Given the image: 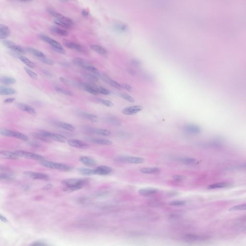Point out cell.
Here are the masks:
<instances>
[{"mask_svg": "<svg viewBox=\"0 0 246 246\" xmlns=\"http://www.w3.org/2000/svg\"><path fill=\"white\" fill-rule=\"evenodd\" d=\"M78 170L80 174L85 176H90L95 175L94 169L85 168H79L78 169Z\"/></svg>", "mask_w": 246, "mask_h": 246, "instance_id": "cell-33", "label": "cell"}, {"mask_svg": "<svg viewBox=\"0 0 246 246\" xmlns=\"http://www.w3.org/2000/svg\"><path fill=\"white\" fill-rule=\"evenodd\" d=\"M0 82L3 85H12V84H15L16 82V80L14 78L7 77V76H1L0 79Z\"/></svg>", "mask_w": 246, "mask_h": 246, "instance_id": "cell-32", "label": "cell"}, {"mask_svg": "<svg viewBox=\"0 0 246 246\" xmlns=\"http://www.w3.org/2000/svg\"><path fill=\"white\" fill-rule=\"evenodd\" d=\"M0 134L3 136L14 137L25 141H28L29 140V137L27 136L22 133L7 129H1L0 130Z\"/></svg>", "mask_w": 246, "mask_h": 246, "instance_id": "cell-4", "label": "cell"}, {"mask_svg": "<svg viewBox=\"0 0 246 246\" xmlns=\"http://www.w3.org/2000/svg\"><path fill=\"white\" fill-rule=\"evenodd\" d=\"M51 29L54 33L59 35L60 36L66 37L68 36V31H66V30L63 29H60L57 26H52L51 28Z\"/></svg>", "mask_w": 246, "mask_h": 246, "instance_id": "cell-31", "label": "cell"}, {"mask_svg": "<svg viewBox=\"0 0 246 246\" xmlns=\"http://www.w3.org/2000/svg\"><path fill=\"white\" fill-rule=\"evenodd\" d=\"M73 62L77 66L84 69L85 66L89 64L86 60L82 59L81 58H76L73 60Z\"/></svg>", "mask_w": 246, "mask_h": 246, "instance_id": "cell-35", "label": "cell"}, {"mask_svg": "<svg viewBox=\"0 0 246 246\" xmlns=\"http://www.w3.org/2000/svg\"><path fill=\"white\" fill-rule=\"evenodd\" d=\"M30 136L34 139H37L40 141H43L45 142L50 143L51 142L52 140L51 139H50L49 137L42 135L40 133H31L30 134Z\"/></svg>", "mask_w": 246, "mask_h": 246, "instance_id": "cell-26", "label": "cell"}, {"mask_svg": "<svg viewBox=\"0 0 246 246\" xmlns=\"http://www.w3.org/2000/svg\"><path fill=\"white\" fill-rule=\"evenodd\" d=\"M142 106L141 105H134L125 108L122 110L123 114L125 115H132L140 112L143 110Z\"/></svg>", "mask_w": 246, "mask_h": 246, "instance_id": "cell-13", "label": "cell"}, {"mask_svg": "<svg viewBox=\"0 0 246 246\" xmlns=\"http://www.w3.org/2000/svg\"><path fill=\"white\" fill-rule=\"evenodd\" d=\"M174 180L176 181H181L184 180L185 178V176L181 175H176L173 177Z\"/></svg>", "mask_w": 246, "mask_h": 246, "instance_id": "cell-52", "label": "cell"}, {"mask_svg": "<svg viewBox=\"0 0 246 246\" xmlns=\"http://www.w3.org/2000/svg\"><path fill=\"white\" fill-rule=\"evenodd\" d=\"M55 125L59 128L64 129L68 130V131L73 132V131H74L76 130V128L73 125L69 124V123H67L60 121L57 122L55 123Z\"/></svg>", "mask_w": 246, "mask_h": 246, "instance_id": "cell-25", "label": "cell"}, {"mask_svg": "<svg viewBox=\"0 0 246 246\" xmlns=\"http://www.w3.org/2000/svg\"><path fill=\"white\" fill-rule=\"evenodd\" d=\"M24 69L29 76H30V78H32V79H36L38 78V76H37V74L36 73L33 71L32 70H31L30 68H29L27 67H24Z\"/></svg>", "mask_w": 246, "mask_h": 246, "instance_id": "cell-44", "label": "cell"}, {"mask_svg": "<svg viewBox=\"0 0 246 246\" xmlns=\"http://www.w3.org/2000/svg\"><path fill=\"white\" fill-rule=\"evenodd\" d=\"M39 59H40V61L43 62L46 65H55V62L53 60H51V59H50V58L47 57L46 56H44L43 57L39 58Z\"/></svg>", "mask_w": 246, "mask_h": 246, "instance_id": "cell-45", "label": "cell"}, {"mask_svg": "<svg viewBox=\"0 0 246 246\" xmlns=\"http://www.w3.org/2000/svg\"><path fill=\"white\" fill-rule=\"evenodd\" d=\"M90 131L93 133L103 136H110L112 134L111 131L104 129H91Z\"/></svg>", "mask_w": 246, "mask_h": 246, "instance_id": "cell-29", "label": "cell"}, {"mask_svg": "<svg viewBox=\"0 0 246 246\" xmlns=\"http://www.w3.org/2000/svg\"><path fill=\"white\" fill-rule=\"evenodd\" d=\"M82 187L80 186H65L63 189V191L65 192L71 193L75 191L80 190Z\"/></svg>", "mask_w": 246, "mask_h": 246, "instance_id": "cell-40", "label": "cell"}, {"mask_svg": "<svg viewBox=\"0 0 246 246\" xmlns=\"http://www.w3.org/2000/svg\"><path fill=\"white\" fill-rule=\"evenodd\" d=\"M10 30L9 27L4 24L0 25V39L4 40L10 36Z\"/></svg>", "mask_w": 246, "mask_h": 246, "instance_id": "cell-20", "label": "cell"}, {"mask_svg": "<svg viewBox=\"0 0 246 246\" xmlns=\"http://www.w3.org/2000/svg\"><path fill=\"white\" fill-rule=\"evenodd\" d=\"M81 14H82L83 16H85V17H87V16H89V15H90L89 12L87 11V10H85V9H83L82 11Z\"/></svg>", "mask_w": 246, "mask_h": 246, "instance_id": "cell-58", "label": "cell"}, {"mask_svg": "<svg viewBox=\"0 0 246 246\" xmlns=\"http://www.w3.org/2000/svg\"><path fill=\"white\" fill-rule=\"evenodd\" d=\"M19 1H32V0H19Z\"/></svg>", "mask_w": 246, "mask_h": 246, "instance_id": "cell-61", "label": "cell"}, {"mask_svg": "<svg viewBox=\"0 0 246 246\" xmlns=\"http://www.w3.org/2000/svg\"><path fill=\"white\" fill-rule=\"evenodd\" d=\"M0 218H1V221L3 222L7 223L8 222L7 218L5 217V216L2 215L1 214V215H0Z\"/></svg>", "mask_w": 246, "mask_h": 246, "instance_id": "cell-59", "label": "cell"}, {"mask_svg": "<svg viewBox=\"0 0 246 246\" xmlns=\"http://www.w3.org/2000/svg\"><path fill=\"white\" fill-rule=\"evenodd\" d=\"M99 101L100 103L103 104L104 105L107 106V107H111L112 106H114V104H113L111 101H109V100L100 99V100H99Z\"/></svg>", "mask_w": 246, "mask_h": 246, "instance_id": "cell-49", "label": "cell"}, {"mask_svg": "<svg viewBox=\"0 0 246 246\" xmlns=\"http://www.w3.org/2000/svg\"><path fill=\"white\" fill-rule=\"evenodd\" d=\"M244 210H246V203L233 206L229 209V211H244Z\"/></svg>", "mask_w": 246, "mask_h": 246, "instance_id": "cell-41", "label": "cell"}, {"mask_svg": "<svg viewBox=\"0 0 246 246\" xmlns=\"http://www.w3.org/2000/svg\"><path fill=\"white\" fill-rule=\"evenodd\" d=\"M68 145L78 149H87L89 148V145L82 140L76 139H70L68 140Z\"/></svg>", "mask_w": 246, "mask_h": 246, "instance_id": "cell-14", "label": "cell"}, {"mask_svg": "<svg viewBox=\"0 0 246 246\" xmlns=\"http://www.w3.org/2000/svg\"><path fill=\"white\" fill-rule=\"evenodd\" d=\"M122 86L123 89H125L128 91H131L132 90V87L130 86V85H128V84H124L122 85Z\"/></svg>", "mask_w": 246, "mask_h": 246, "instance_id": "cell-56", "label": "cell"}, {"mask_svg": "<svg viewBox=\"0 0 246 246\" xmlns=\"http://www.w3.org/2000/svg\"><path fill=\"white\" fill-rule=\"evenodd\" d=\"M178 161L187 164H193L196 162V159L190 157L180 158Z\"/></svg>", "mask_w": 246, "mask_h": 246, "instance_id": "cell-43", "label": "cell"}, {"mask_svg": "<svg viewBox=\"0 0 246 246\" xmlns=\"http://www.w3.org/2000/svg\"><path fill=\"white\" fill-rule=\"evenodd\" d=\"M39 133L51 140L58 141L60 142L65 143L67 141L66 137L60 134L53 133L50 132L48 131H44V130H41Z\"/></svg>", "mask_w": 246, "mask_h": 246, "instance_id": "cell-8", "label": "cell"}, {"mask_svg": "<svg viewBox=\"0 0 246 246\" xmlns=\"http://www.w3.org/2000/svg\"><path fill=\"white\" fill-rule=\"evenodd\" d=\"M115 161L117 162L134 164H142L145 162V159L143 158L137 157L134 156H117L115 158Z\"/></svg>", "mask_w": 246, "mask_h": 246, "instance_id": "cell-5", "label": "cell"}, {"mask_svg": "<svg viewBox=\"0 0 246 246\" xmlns=\"http://www.w3.org/2000/svg\"><path fill=\"white\" fill-rule=\"evenodd\" d=\"M78 115L79 116L84 118L86 119L87 120L92 122H96L98 120V117L96 115H93V114L87 113V112H78Z\"/></svg>", "mask_w": 246, "mask_h": 246, "instance_id": "cell-22", "label": "cell"}, {"mask_svg": "<svg viewBox=\"0 0 246 246\" xmlns=\"http://www.w3.org/2000/svg\"><path fill=\"white\" fill-rule=\"evenodd\" d=\"M62 43H63L64 45L68 49H71V50H74L75 51L79 52V53H85L86 50L84 49V48L79 44L74 43L73 41L65 40H63Z\"/></svg>", "mask_w": 246, "mask_h": 246, "instance_id": "cell-11", "label": "cell"}, {"mask_svg": "<svg viewBox=\"0 0 246 246\" xmlns=\"http://www.w3.org/2000/svg\"><path fill=\"white\" fill-rule=\"evenodd\" d=\"M23 174L26 177L35 180H46L49 179L47 175L42 173L26 171L23 173Z\"/></svg>", "mask_w": 246, "mask_h": 246, "instance_id": "cell-9", "label": "cell"}, {"mask_svg": "<svg viewBox=\"0 0 246 246\" xmlns=\"http://www.w3.org/2000/svg\"><path fill=\"white\" fill-rule=\"evenodd\" d=\"M53 187V184H48L45 185L42 189H43V190H48L51 189Z\"/></svg>", "mask_w": 246, "mask_h": 246, "instance_id": "cell-55", "label": "cell"}, {"mask_svg": "<svg viewBox=\"0 0 246 246\" xmlns=\"http://www.w3.org/2000/svg\"><path fill=\"white\" fill-rule=\"evenodd\" d=\"M186 204V201L184 200H174L169 203V204L171 206H183Z\"/></svg>", "mask_w": 246, "mask_h": 246, "instance_id": "cell-48", "label": "cell"}, {"mask_svg": "<svg viewBox=\"0 0 246 246\" xmlns=\"http://www.w3.org/2000/svg\"><path fill=\"white\" fill-rule=\"evenodd\" d=\"M79 160L82 164L88 167H93L96 164V161L92 158L88 156H81L79 158Z\"/></svg>", "mask_w": 246, "mask_h": 246, "instance_id": "cell-18", "label": "cell"}, {"mask_svg": "<svg viewBox=\"0 0 246 246\" xmlns=\"http://www.w3.org/2000/svg\"><path fill=\"white\" fill-rule=\"evenodd\" d=\"M90 48L93 51L96 52L98 54H101L103 55H106L107 54V51L105 48L100 45H95L93 44L90 46Z\"/></svg>", "mask_w": 246, "mask_h": 246, "instance_id": "cell-30", "label": "cell"}, {"mask_svg": "<svg viewBox=\"0 0 246 246\" xmlns=\"http://www.w3.org/2000/svg\"><path fill=\"white\" fill-rule=\"evenodd\" d=\"M29 144L31 146L34 147H40L41 146L40 144L37 141H31L29 142Z\"/></svg>", "mask_w": 246, "mask_h": 246, "instance_id": "cell-53", "label": "cell"}, {"mask_svg": "<svg viewBox=\"0 0 246 246\" xmlns=\"http://www.w3.org/2000/svg\"><path fill=\"white\" fill-rule=\"evenodd\" d=\"M0 158L1 159L16 160L19 157L15 153V151L12 152L7 151H0Z\"/></svg>", "mask_w": 246, "mask_h": 246, "instance_id": "cell-17", "label": "cell"}, {"mask_svg": "<svg viewBox=\"0 0 246 246\" xmlns=\"http://www.w3.org/2000/svg\"><path fill=\"white\" fill-rule=\"evenodd\" d=\"M15 105L18 109L23 111L28 112L29 114H30L33 116H36L37 115L36 111L34 109V108L30 106V105H28L27 104L18 102V103H16L15 104Z\"/></svg>", "mask_w": 246, "mask_h": 246, "instance_id": "cell-12", "label": "cell"}, {"mask_svg": "<svg viewBox=\"0 0 246 246\" xmlns=\"http://www.w3.org/2000/svg\"><path fill=\"white\" fill-rule=\"evenodd\" d=\"M89 182V179L86 178H67L61 181V184L64 186H80L83 187Z\"/></svg>", "mask_w": 246, "mask_h": 246, "instance_id": "cell-3", "label": "cell"}, {"mask_svg": "<svg viewBox=\"0 0 246 246\" xmlns=\"http://www.w3.org/2000/svg\"><path fill=\"white\" fill-rule=\"evenodd\" d=\"M160 171V169L157 167L145 168L140 170V172L142 173L145 174H156Z\"/></svg>", "mask_w": 246, "mask_h": 246, "instance_id": "cell-37", "label": "cell"}, {"mask_svg": "<svg viewBox=\"0 0 246 246\" xmlns=\"http://www.w3.org/2000/svg\"><path fill=\"white\" fill-rule=\"evenodd\" d=\"M82 76L85 79H86L87 80H90L91 82H97L99 81V78L98 77L97 75L95 74H90V73H85L82 75Z\"/></svg>", "mask_w": 246, "mask_h": 246, "instance_id": "cell-38", "label": "cell"}, {"mask_svg": "<svg viewBox=\"0 0 246 246\" xmlns=\"http://www.w3.org/2000/svg\"><path fill=\"white\" fill-rule=\"evenodd\" d=\"M55 90L58 93L62 94H64V95H67V96H73V95H74V93H73L72 92H71V91L66 90L62 89V88H61V87H55Z\"/></svg>", "mask_w": 246, "mask_h": 246, "instance_id": "cell-42", "label": "cell"}, {"mask_svg": "<svg viewBox=\"0 0 246 246\" xmlns=\"http://www.w3.org/2000/svg\"><path fill=\"white\" fill-rule=\"evenodd\" d=\"M15 98H8V99H5L4 101V103H5V104H11V103H12V102H14L15 101Z\"/></svg>", "mask_w": 246, "mask_h": 246, "instance_id": "cell-54", "label": "cell"}, {"mask_svg": "<svg viewBox=\"0 0 246 246\" xmlns=\"http://www.w3.org/2000/svg\"><path fill=\"white\" fill-rule=\"evenodd\" d=\"M107 121L108 122L110 123L112 125H115V126H120L121 125V123L120 122V120H119L117 118L114 117H108Z\"/></svg>", "mask_w": 246, "mask_h": 246, "instance_id": "cell-46", "label": "cell"}, {"mask_svg": "<svg viewBox=\"0 0 246 246\" xmlns=\"http://www.w3.org/2000/svg\"><path fill=\"white\" fill-rule=\"evenodd\" d=\"M95 175L106 176L109 175L112 172V169L109 166L101 165L98 166L94 169Z\"/></svg>", "mask_w": 246, "mask_h": 246, "instance_id": "cell-15", "label": "cell"}, {"mask_svg": "<svg viewBox=\"0 0 246 246\" xmlns=\"http://www.w3.org/2000/svg\"><path fill=\"white\" fill-rule=\"evenodd\" d=\"M26 51L28 53L32 54L35 57H37L38 59L40 58L43 57L45 56V54L42 51H40V50L33 48L32 47H28L26 48Z\"/></svg>", "mask_w": 246, "mask_h": 246, "instance_id": "cell-28", "label": "cell"}, {"mask_svg": "<svg viewBox=\"0 0 246 246\" xmlns=\"http://www.w3.org/2000/svg\"><path fill=\"white\" fill-rule=\"evenodd\" d=\"M79 87L83 89L85 91H86L89 93L93 95H97L99 94L95 89L93 84H89V83L79 84Z\"/></svg>", "mask_w": 246, "mask_h": 246, "instance_id": "cell-19", "label": "cell"}, {"mask_svg": "<svg viewBox=\"0 0 246 246\" xmlns=\"http://www.w3.org/2000/svg\"><path fill=\"white\" fill-rule=\"evenodd\" d=\"M157 189L153 187H148V188H144L140 189L139 190V193L143 196H150L153 195L154 194L157 192Z\"/></svg>", "mask_w": 246, "mask_h": 246, "instance_id": "cell-24", "label": "cell"}, {"mask_svg": "<svg viewBox=\"0 0 246 246\" xmlns=\"http://www.w3.org/2000/svg\"><path fill=\"white\" fill-rule=\"evenodd\" d=\"M231 184L228 183L221 182L217 183L215 184H212L209 186L207 187L208 189H221V188H225L230 186Z\"/></svg>", "mask_w": 246, "mask_h": 246, "instance_id": "cell-34", "label": "cell"}, {"mask_svg": "<svg viewBox=\"0 0 246 246\" xmlns=\"http://www.w3.org/2000/svg\"><path fill=\"white\" fill-rule=\"evenodd\" d=\"M131 64L134 66H138L140 65V62L139 61L136 60H133L131 61Z\"/></svg>", "mask_w": 246, "mask_h": 246, "instance_id": "cell-57", "label": "cell"}, {"mask_svg": "<svg viewBox=\"0 0 246 246\" xmlns=\"http://www.w3.org/2000/svg\"><path fill=\"white\" fill-rule=\"evenodd\" d=\"M40 37L41 40L45 41V43H47L51 45L53 48V50L57 53L62 54L66 53L65 50L64 49L61 44L54 39H51L44 34H41L40 36Z\"/></svg>", "mask_w": 246, "mask_h": 246, "instance_id": "cell-1", "label": "cell"}, {"mask_svg": "<svg viewBox=\"0 0 246 246\" xmlns=\"http://www.w3.org/2000/svg\"><path fill=\"white\" fill-rule=\"evenodd\" d=\"M90 141L94 143L98 144L100 145H110L112 144L111 140L106 139H100V138H90Z\"/></svg>", "mask_w": 246, "mask_h": 246, "instance_id": "cell-27", "label": "cell"}, {"mask_svg": "<svg viewBox=\"0 0 246 246\" xmlns=\"http://www.w3.org/2000/svg\"><path fill=\"white\" fill-rule=\"evenodd\" d=\"M121 96L123 99L126 100L127 101H129V102H130V103H132L135 102V100H134V98L130 96V95H128L127 94H121Z\"/></svg>", "mask_w": 246, "mask_h": 246, "instance_id": "cell-50", "label": "cell"}, {"mask_svg": "<svg viewBox=\"0 0 246 246\" xmlns=\"http://www.w3.org/2000/svg\"><path fill=\"white\" fill-rule=\"evenodd\" d=\"M2 43L4 46H5L7 48H9L12 51H15L20 54L25 53V50L23 49L21 47L17 45L16 44L13 43L12 41L3 40H2Z\"/></svg>", "mask_w": 246, "mask_h": 246, "instance_id": "cell-10", "label": "cell"}, {"mask_svg": "<svg viewBox=\"0 0 246 246\" xmlns=\"http://www.w3.org/2000/svg\"><path fill=\"white\" fill-rule=\"evenodd\" d=\"M208 237L206 236H200L196 234H187L185 236V239L187 241H196L199 240H203L207 239Z\"/></svg>", "mask_w": 246, "mask_h": 246, "instance_id": "cell-23", "label": "cell"}, {"mask_svg": "<svg viewBox=\"0 0 246 246\" xmlns=\"http://www.w3.org/2000/svg\"><path fill=\"white\" fill-rule=\"evenodd\" d=\"M43 72L44 73L46 76H51V73L49 72V71H48L47 70H43Z\"/></svg>", "mask_w": 246, "mask_h": 246, "instance_id": "cell-60", "label": "cell"}, {"mask_svg": "<svg viewBox=\"0 0 246 246\" xmlns=\"http://www.w3.org/2000/svg\"><path fill=\"white\" fill-rule=\"evenodd\" d=\"M47 11L51 15V16H53V17L55 18V19H56V20L68 24V25L71 26L72 28L75 26V23L71 19L64 16V15L60 14L59 12H56L54 10L50 9V8L48 9Z\"/></svg>", "mask_w": 246, "mask_h": 246, "instance_id": "cell-7", "label": "cell"}, {"mask_svg": "<svg viewBox=\"0 0 246 246\" xmlns=\"http://www.w3.org/2000/svg\"><path fill=\"white\" fill-rule=\"evenodd\" d=\"M16 90L12 87L1 86H0V95H11L16 93Z\"/></svg>", "mask_w": 246, "mask_h": 246, "instance_id": "cell-21", "label": "cell"}, {"mask_svg": "<svg viewBox=\"0 0 246 246\" xmlns=\"http://www.w3.org/2000/svg\"><path fill=\"white\" fill-rule=\"evenodd\" d=\"M18 59L23 62L24 63L25 65L28 66L29 68H35V65L34 62L31 61L29 59H28V58L25 57V56H23V55H20L18 57Z\"/></svg>", "mask_w": 246, "mask_h": 246, "instance_id": "cell-36", "label": "cell"}, {"mask_svg": "<svg viewBox=\"0 0 246 246\" xmlns=\"http://www.w3.org/2000/svg\"><path fill=\"white\" fill-rule=\"evenodd\" d=\"M184 131L186 134L189 135L197 134L200 132V129L199 126L192 124L187 125L184 126Z\"/></svg>", "mask_w": 246, "mask_h": 246, "instance_id": "cell-16", "label": "cell"}, {"mask_svg": "<svg viewBox=\"0 0 246 246\" xmlns=\"http://www.w3.org/2000/svg\"><path fill=\"white\" fill-rule=\"evenodd\" d=\"M15 153L18 155L19 157H22L26 159H31V160H37L41 161L45 160L44 157L35 153H30L29 151H24L22 150L16 151Z\"/></svg>", "mask_w": 246, "mask_h": 246, "instance_id": "cell-6", "label": "cell"}, {"mask_svg": "<svg viewBox=\"0 0 246 246\" xmlns=\"http://www.w3.org/2000/svg\"><path fill=\"white\" fill-rule=\"evenodd\" d=\"M108 84H110L111 86L113 87L115 89H117L119 90H121V89H123L122 86L121 84H119L115 80H113L111 79L109 80Z\"/></svg>", "mask_w": 246, "mask_h": 246, "instance_id": "cell-47", "label": "cell"}, {"mask_svg": "<svg viewBox=\"0 0 246 246\" xmlns=\"http://www.w3.org/2000/svg\"><path fill=\"white\" fill-rule=\"evenodd\" d=\"M30 245L33 246H48L49 245L45 242H44V241H41V240H37V241H34L33 242L30 244Z\"/></svg>", "mask_w": 246, "mask_h": 246, "instance_id": "cell-51", "label": "cell"}, {"mask_svg": "<svg viewBox=\"0 0 246 246\" xmlns=\"http://www.w3.org/2000/svg\"><path fill=\"white\" fill-rule=\"evenodd\" d=\"M40 164L45 167L48 168L61 170L63 171H69L71 170V167L68 165L60 164L54 162L49 161L47 160H43L40 161Z\"/></svg>", "mask_w": 246, "mask_h": 246, "instance_id": "cell-2", "label": "cell"}, {"mask_svg": "<svg viewBox=\"0 0 246 246\" xmlns=\"http://www.w3.org/2000/svg\"><path fill=\"white\" fill-rule=\"evenodd\" d=\"M94 86L99 94H101L104 95H108L110 94V92L109 90H108L107 89H105L103 87L99 86L95 84H94Z\"/></svg>", "mask_w": 246, "mask_h": 246, "instance_id": "cell-39", "label": "cell"}]
</instances>
